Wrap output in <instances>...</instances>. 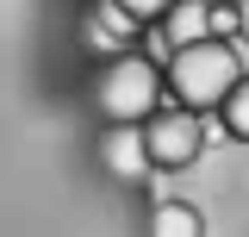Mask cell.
I'll return each mask as SVG.
<instances>
[{"mask_svg":"<svg viewBox=\"0 0 249 237\" xmlns=\"http://www.w3.org/2000/svg\"><path fill=\"white\" fill-rule=\"evenodd\" d=\"M237 81H243V62H237V50L224 38H199V44H181L168 57V94L181 106H193V113L224 106V94Z\"/></svg>","mask_w":249,"mask_h":237,"instance_id":"cell-1","label":"cell"},{"mask_svg":"<svg viewBox=\"0 0 249 237\" xmlns=\"http://www.w3.org/2000/svg\"><path fill=\"white\" fill-rule=\"evenodd\" d=\"M81 38H88L93 50H124L119 38H112V31H106V19H100V13H88V25H81Z\"/></svg>","mask_w":249,"mask_h":237,"instance_id":"cell-9","label":"cell"},{"mask_svg":"<svg viewBox=\"0 0 249 237\" xmlns=\"http://www.w3.org/2000/svg\"><path fill=\"white\" fill-rule=\"evenodd\" d=\"M93 100H100V113L112 118V125H137V118L156 113V100H162V75H156L150 57H119L106 75H100Z\"/></svg>","mask_w":249,"mask_h":237,"instance_id":"cell-2","label":"cell"},{"mask_svg":"<svg viewBox=\"0 0 249 237\" xmlns=\"http://www.w3.org/2000/svg\"><path fill=\"white\" fill-rule=\"evenodd\" d=\"M162 38L181 50V44H199V38H212V6L206 0H175L168 6V19H162Z\"/></svg>","mask_w":249,"mask_h":237,"instance_id":"cell-5","label":"cell"},{"mask_svg":"<svg viewBox=\"0 0 249 237\" xmlns=\"http://www.w3.org/2000/svg\"><path fill=\"white\" fill-rule=\"evenodd\" d=\"M100 156H106V169H112L119 181H143V175H150V144H143V131H137V125L106 131Z\"/></svg>","mask_w":249,"mask_h":237,"instance_id":"cell-4","label":"cell"},{"mask_svg":"<svg viewBox=\"0 0 249 237\" xmlns=\"http://www.w3.org/2000/svg\"><path fill=\"white\" fill-rule=\"evenodd\" d=\"M150 169H187L199 150H206V113L193 106H175V113H150Z\"/></svg>","mask_w":249,"mask_h":237,"instance_id":"cell-3","label":"cell"},{"mask_svg":"<svg viewBox=\"0 0 249 237\" xmlns=\"http://www.w3.org/2000/svg\"><path fill=\"white\" fill-rule=\"evenodd\" d=\"M237 19H243V25H237V38H249V0H237Z\"/></svg>","mask_w":249,"mask_h":237,"instance_id":"cell-11","label":"cell"},{"mask_svg":"<svg viewBox=\"0 0 249 237\" xmlns=\"http://www.w3.org/2000/svg\"><path fill=\"white\" fill-rule=\"evenodd\" d=\"M237 25H243V19H237V6H212V38H231Z\"/></svg>","mask_w":249,"mask_h":237,"instance_id":"cell-10","label":"cell"},{"mask_svg":"<svg viewBox=\"0 0 249 237\" xmlns=\"http://www.w3.org/2000/svg\"><path fill=\"white\" fill-rule=\"evenodd\" d=\"M119 6H124V13H131V19H137V25H162L175 0H119Z\"/></svg>","mask_w":249,"mask_h":237,"instance_id":"cell-8","label":"cell"},{"mask_svg":"<svg viewBox=\"0 0 249 237\" xmlns=\"http://www.w3.org/2000/svg\"><path fill=\"white\" fill-rule=\"evenodd\" d=\"M199 206H187V200H162L150 212V237H199Z\"/></svg>","mask_w":249,"mask_h":237,"instance_id":"cell-6","label":"cell"},{"mask_svg":"<svg viewBox=\"0 0 249 237\" xmlns=\"http://www.w3.org/2000/svg\"><path fill=\"white\" fill-rule=\"evenodd\" d=\"M218 113H224V131L249 144V75H243V81H237L231 94H224V106H218Z\"/></svg>","mask_w":249,"mask_h":237,"instance_id":"cell-7","label":"cell"}]
</instances>
